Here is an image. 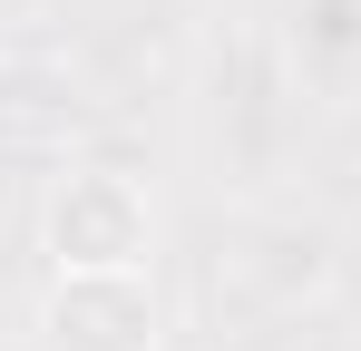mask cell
Listing matches in <instances>:
<instances>
[{"label":"cell","mask_w":361,"mask_h":351,"mask_svg":"<svg viewBox=\"0 0 361 351\" xmlns=\"http://www.w3.org/2000/svg\"><path fill=\"white\" fill-rule=\"evenodd\" d=\"M39 351H166L157 273H49L30 312Z\"/></svg>","instance_id":"7a4b0ae2"},{"label":"cell","mask_w":361,"mask_h":351,"mask_svg":"<svg viewBox=\"0 0 361 351\" xmlns=\"http://www.w3.org/2000/svg\"><path fill=\"white\" fill-rule=\"evenodd\" d=\"M0 39H10V10H0Z\"/></svg>","instance_id":"3957f363"},{"label":"cell","mask_w":361,"mask_h":351,"mask_svg":"<svg viewBox=\"0 0 361 351\" xmlns=\"http://www.w3.org/2000/svg\"><path fill=\"white\" fill-rule=\"evenodd\" d=\"M39 254L49 273H147L157 264V195L118 156H78L39 195Z\"/></svg>","instance_id":"6da1fadb"}]
</instances>
